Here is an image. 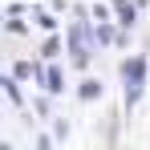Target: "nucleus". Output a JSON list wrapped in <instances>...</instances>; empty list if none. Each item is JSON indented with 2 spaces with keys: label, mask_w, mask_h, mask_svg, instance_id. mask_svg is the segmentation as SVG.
<instances>
[{
  "label": "nucleus",
  "mask_w": 150,
  "mask_h": 150,
  "mask_svg": "<svg viewBox=\"0 0 150 150\" xmlns=\"http://www.w3.org/2000/svg\"><path fill=\"white\" fill-rule=\"evenodd\" d=\"M122 81H126V105H138L142 81H146V57H130L122 65Z\"/></svg>",
  "instance_id": "nucleus-1"
},
{
  "label": "nucleus",
  "mask_w": 150,
  "mask_h": 150,
  "mask_svg": "<svg viewBox=\"0 0 150 150\" xmlns=\"http://www.w3.org/2000/svg\"><path fill=\"white\" fill-rule=\"evenodd\" d=\"M77 98H81V101H98L101 98V81H98V77H93V81L85 77V81L77 85Z\"/></svg>",
  "instance_id": "nucleus-2"
},
{
  "label": "nucleus",
  "mask_w": 150,
  "mask_h": 150,
  "mask_svg": "<svg viewBox=\"0 0 150 150\" xmlns=\"http://www.w3.org/2000/svg\"><path fill=\"white\" fill-rule=\"evenodd\" d=\"M45 85H49L53 93L65 89V73H61V65H45Z\"/></svg>",
  "instance_id": "nucleus-3"
},
{
  "label": "nucleus",
  "mask_w": 150,
  "mask_h": 150,
  "mask_svg": "<svg viewBox=\"0 0 150 150\" xmlns=\"http://www.w3.org/2000/svg\"><path fill=\"white\" fill-rule=\"evenodd\" d=\"M114 12H118V21H122V25H130L138 8H134V4H126V0H118V4H114Z\"/></svg>",
  "instance_id": "nucleus-4"
},
{
  "label": "nucleus",
  "mask_w": 150,
  "mask_h": 150,
  "mask_svg": "<svg viewBox=\"0 0 150 150\" xmlns=\"http://www.w3.org/2000/svg\"><path fill=\"white\" fill-rule=\"evenodd\" d=\"M0 89H4L12 101H21V89H16V81H12V77H4V73H0Z\"/></svg>",
  "instance_id": "nucleus-5"
},
{
  "label": "nucleus",
  "mask_w": 150,
  "mask_h": 150,
  "mask_svg": "<svg viewBox=\"0 0 150 150\" xmlns=\"http://www.w3.org/2000/svg\"><path fill=\"white\" fill-rule=\"evenodd\" d=\"M110 41H118V33H114L110 25H101L98 28V45H110Z\"/></svg>",
  "instance_id": "nucleus-6"
},
{
  "label": "nucleus",
  "mask_w": 150,
  "mask_h": 150,
  "mask_svg": "<svg viewBox=\"0 0 150 150\" xmlns=\"http://www.w3.org/2000/svg\"><path fill=\"white\" fill-rule=\"evenodd\" d=\"M37 150H53V142H49V138H45V134L37 138Z\"/></svg>",
  "instance_id": "nucleus-7"
},
{
  "label": "nucleus",
  "mask_w": 150,
  "mask_h": 150,
  "mask_svg": "<svg viewBox=\"0 0 150 150\" xmlns=\"http://www.w3.org/2000/svg\"><path fill=\"white\" fill-rule=\"evenodd\" d=\"M0 150H12V146H8V142H0Z\"/></svg>",
  "instance_id": "nucleus-8"
}]
</instances>
